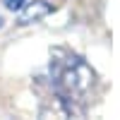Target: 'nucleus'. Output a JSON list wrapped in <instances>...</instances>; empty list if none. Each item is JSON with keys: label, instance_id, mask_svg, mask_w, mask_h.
<instances>
[{"label": "nucleus", "instance_id": "nucleus-2", "mask_svg": "<svg viewBox=\"0 0 120 120\" xmlns=\"http://www.w3.org/2000/svg\"><path fill=\"white\" fill-rule=\"evenodd\" d=\"M53 12V7L43 3V0H36V3L22 7V15H19V24H31V22H38V19H43Z\"/></svg>", "mask_w": 120, "mask_h": 120}, {"label": "nucleus", "instance_id": "nucleus-4", "mask_svg": "<svg viewBox=\"0 0 120 120\" xmlns=\"http://www.w3.org/2000/svg\"><path fill=\"white\" fill-rule=\"evenodd\" d=\"M0 26H3V17H0Z\"/></svg>", "mask_w": 120, "mask_h": 120}, {"label": "nucleus", "instance_id": "nucleus-3", "mask_svg": "<svg viewBox=\"0 0 120 120\" xmlns=\"http://www.w3.org/2000/svg\"><path fill=\"white\" fill-rule=\"evenodd\" d=\"M3 3H5V7H7V10H22L26 0H3Z\"/></svg>", "mask_w": 120, "mask_h": 120}, {"label": "nucleus", "instance_id": "nucleus-1", "mask_svg": "<svg viewBox=\"0 0 120 120\" xmlns=\"http://www.w3.org/2000/svg\"><path fill=\"white\" fill-rule=\"evenodd\" d=\"M53 79L63 96H77L89 89L94 75L79 58H67L65 63H60V60L53 63Z\"/></svg>", "mask_w": 120, "mask_h": 120}]
</instances>
